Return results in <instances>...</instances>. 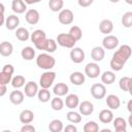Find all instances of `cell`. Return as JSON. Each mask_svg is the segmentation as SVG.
<instances>
[{
	"label": "cell",
	"instance_id": "obj_1",
	"mask_svg": "<svg viewBox=\"0 0 132 132\" xmlns=\"http://www.w3.org/2000/svg\"><path fill=\"white\" fill-rule=\"evenodd\" d=\"M36 65L43 70H51L56 65V60L48 53H42L36 58Z\"/></svg>",
	"mask_w": 132,
	"mask_h": 132
},
{
	"label": "cell",
	"instance_id": "obj_2",
	"mask_svg": "<svg viewBox=\"0 0 132 132\" xmlns=\"http://www.w3.org/2000/svg\"><path fill=\"white\" fill-rule=\"evenodd\" d=\"M130 57H131V47L128 44H123L119 47L118 51H116V53L112 55L111 59H113V60L120 62L121 64L125 65Z\"/></svg>",
	"mask_w": 132,
	"mask_h": 132
},
{
	"label": "cell",
	"instance_id": "obj_3",
	"mask_svg": "<svg viewBox=\"0 0 132 132\" xmlns=\"http://www.w3.org/2000/svg\"><path fill=\"white\" fill-rule=\"evenodd\" d=\"M35 47L37 50H40V51H45L46 53L48 54H52V53H55L56 50H57V42L55 39L53 38H45L41 41H39L38 43L34 44Z\"/></svg>",
	"mask_w": 132,
	"mask_h": 132
},
{
	"label": "cell",
	"instance_id": "obj_4",
	"mask_svg": "<svg viewBox=\"0 0 132 132\" xmlns=\"http://www.w3.org/2000/svg\"><path fill=\"white\" fill-rule=\"evenodd\" d=\"M56 42H57V44H59V45L62 46V47L72 48V47L75 45L76 40H75L69 33H60V34L57 36Z\"/></svg>",
	"mask_w": 132,
	"mask_h": 132
},
{
	"label": "cell",
	"instance_id": "obj_5",
	"mask_svg": "<svg viewBox=\"0 0 132 132\" xmlns=\"http://www.w3.org/2000/svg\"><path fill=\"white\" fill-rule=\"evenodd\" d=\"M55 78H56V72L46 70L45 72H43L41 74V76L39 78V86L43 89H50V87H52Z\"/></svg>",
	"mask_w": 132,
	"mask_h": 132
},
{
	"label": "cell",
	"instance_id": "obj_6",
	"mask_svg": "<svg viewBox=\"0 0 132 132\" xmlns=\"http://www.w3.org/2000/svg\"><path fill=\"white\" fill-rule=\"evenodd\" d=\"M58 20L62 25H70L74 20V14L70 9H61L58 14Z\"/></svg>",
	"mask_w": 132,
	"mask_h": 132
},
{
	"label": "cell",
	"instance_id": "obj_7",
	"mask_svg": "<svg viewBox=\"0 0 132 132\" xmlns=\"http://www.w3.org/2000/svg\"><path fill=\"white\" fill-rule=\"evenodd\" d=\"M90 91H91V95L97 100L103 99L106 96V88L103 84H94L91 87Z\"/></svg>",
	"mask_w": 132,
	"mask_h": 132
},
{
	"label": "cell",
	"instance_id": "obj_8",
	"mask_svg": "<svg viewBox=\"0 0 132 132\" xmlns=\"http://www.w3.org/2000/svg\"><path fill=\"white\" fill-rule=\"evenodd\" d=\"M100 67L97 63H88L85 66V75L90 78H97L100 74Z\"/></svg>",
	"mask_w": 132,
	"mask_h": 132
},
{
	"label": "cell",
	"instance_id": "obj_9",
	"mask_svg": "<svg viewBox=\"0 0 132 132\" xmlns=\"http://www.w3.org/2000/svg\"><path fill=\"white\" fill-rule=\"evenodd\" d=\"M119 45V38L114 35H106L102 40V47L104 50H114Z\"/></svg>",
	"mask_w": 132,
	"mask_h": 132
},
{
	"label": "cell",
	"instance_id": "obj_10",
	"mask_svg": "<svg viewBox=\"0 0 132 132\" xmlns=\"http://www.w3.org/2000/svg\"><path fill=\"white\" fill-rule=\"evenodd\" d=\"M85 52L80 48V47H75L73 46L70 51V59L73 63L75 64H79L81 62H84L85 60Z\"/></svg>",
	"mask_w": 132,
	"mask_h": 132
},
{
	"label": "cell",
	"instance_id": "obj_11",
	"mask_svg": "<svg viewBox=\"0 0 132 132\" xmlns=\"http://www.w3.org/2000/svg\"><path fill=\"white\" fill-rule=\"evenodd\" d=\"M25 20L29 25H36L40 20V14L36 9H28L25 13Z\"/></svg>",
	"mask_w": 132,
	"mask_h": 132
},
{
	"label": "cell",
	"instance_id": "obj_12",
	"mask_svg": "<svg viewBox=\"0 0 132 132\" xmlns=\"http://www.w3.org/2000/svg\"><path fill=\"white\" fill-rule=\"evenodd\" d=\"M105 103L107 105V107L111 110H114V109H118L121 105V100L120 98L114 95V94H110V95H107L106 99H105Z\"/></svg>",
	"mask_w": 132,
	"mask_h": 132
},
{
	"label": "cell",
	"instance_id": "obj_13",
	"mask_svg": "<svg viewBox=\"0 0 132 132\" xmlns=\"http://www.w3.org/2000/svg\"><path fill=\"white\" fill-rule=\"evenodd\" d=\"M24 98H25V94L22 91H19L18 89H15L9 94V101L14 105L22 104L24 101Z\"/></svg>",
	"mask_w": 132,
	"mask_h": 132
},
{
	"label": "cell",
	"instance_id": "obj_14",
	"mask_svg": "<svg viewBox=\"0 0 132 132\" xmlns=\"http://www.w3.org/2000/svg\"><path fill=\"white\" fill-rule=\"evenodd\" d=\"M20 25V19L16 14H10L5 19V27L7 30H15Z\"/></svg>",
	"mask_w": 132,
	"mask_h": 132
},
{
	"label": "cell",
	"instance_id": "obj_15",
	"mask_svg": "<svg viewBox=\"0 0 132 132\" xmlns=\"http://www.w3.org/2000/svg\"><path fill=\"white\" fill-rule=\"evenodd\" d=\"M77 107L79 109V113L82 116H90L94 111V105L90 101H82L78 104Z\"/></svg>",
	"mask_w": 132,
	"mask_h": 132
},
{
	"label": "cell",
	"instance_id": "obj_16",
	"mask_svg": "<svg viewBox=\"0 0 132 132\" xmlns=\"http://www.w3.org/2000/svg\"><path fill=\"white\" fill-rule=\"evenodd\" d=\"M69 80L72 85L74 86H81L85 84V80H86V77H85V74H82L81 72L79 71H74L70 74L69 76Z\"/></svg>",
	"mask_w": 132,
	"mask_h": 132
},
{
	"label": "cell",
	"instance_id": "obj_17",
	"mask_svg": "<svg viewBox=\"0 0 132 132\" xmlns=\"http://www.w3.org/2000/svg\"><path fill=\"white\" fill-rule=\"evenodd\" d=\"M37 92H38V86L36 82L31 80L25 85V96L29 98H33L34 96L37 95Z\"/></svg>",
	"mask_w": 132,
	"mask_h": 132
},
{
	"label": "cell",
	"instance_id": "obj_18",
	"mask_svg": "<svg viewBox=\"0 0 132 132\" xmlns=\"http://www.w3.org/2000/svg\"><path fill=\"white\" fill-rule=\"evenodd\" d=\"M64 104L66 105V107H68L70 109H74L79 104V98L76 94H69V95L66 96Z\"/></svg>",
	"mask_w": 132,
	"mask_h": 132
},
{
	"label": "cell",
	"instance_id": "obj_19",
	"mask_svg": "<svg viewBox=\"0 0 132 132\" xmlns=\"http://www.w3.org/2000/svg\"><path fill=\"white\" fill-rule=\"evenodd\" d=\"M99 30H100L101 33H103L105 35H108L113 30V23L108 19L102 20L99 24Z\"/></svg>",
	"mask_w": 132,
	"mask_h": 132
},
{
	"label": "cell",
	"instance_id": "obj_20",
	"mask_svg": "<svg viewBox=\"0 0 132 132\" xmlns=\"http://www.w3.org/2000/svg\"><path fill=\"white\" fill-rule=\"evenodd\" d=\"M11 9L16 14L24 13L27 10V4L24 2V0H12V2H11Z\"/></svg>",
	"mask_w": 132,
	"mask_h": 132
},
{
	"label": "cell",
	"instance_id": "obj_21",
	"mask_svg": "<svg viewBox=\"0 0 132 132\" xmlns=\"http://www.w3.org/2000/svg\"><path fill=\"white\" fill-rule=\"evenodd\" d=\"M105 51L102 46H95L91 51V57L95 62H100L104 59Z\"/></svg>",
	"mask_w": 132,
	"mask_h": 132
},
{
	"label": "cell",
	"instance_id": "obj_22",
	"mask_svg": "<svg viewBox=\"0 0 132 132\" xmlns=\"http://www.w3.org/2000/svg\"><path fill=\"white\" fill-rule=\"evenodd\" d=\"M19 119L22 124H30L34 120V112L30 109H24L21 111Z\"/></svg>",
	"mask_w": 132,
	"mask_h": 132
},
{
	"label": "cell",
	"instance_id": "obj_23",
	"mask_svg": "<svg viewBox=\"0 0 132 132\" xmlns=\"http://www.w3.org/2000/svg\"><path fill=\"white\" fill-rule=\"evenodd\" d=\"M53 92L56 96H59V97H62V96H65L68 94L69 92V87L64 84V82H58L57 85H55L54 89H53Z\"/></svg>",
	"mask_w": 132,
	"mask_h": 132
},
{
	"label": "cell",
	"instance_id": "obj_24",
	"mask_svg": "<svg viewBox=\"0 0 132 132\" xmlns=\"http://www.w3.org/2000/svg\"><path fill=\"white\" fill-rule=\"evenodd\" d=\"M113 120V113L111 109H102L99 112V121L103 124H109Z\"/></svg>",
	"mask_w": 132,
	"mask_h": 132
},
{
	"label": "cell",
	"instance_id": "obj_25",
	"mask_svg": "<svg viewBox=\"0 0 132 132\" xmlns=\"http://www.w3.org/2000/svg\"><path fill=\"white\" fill-rule=\"evenodd\" d=\"M13 53V46L9 41H2L0 43V55L3 57H9Z\"/></svg>",
	"mask_w": 132,
	"mask_h": 132
},
{
	"label": "cell",
	"instance_id": "obj_26",
	"mask_svg": "<svg viewBox=\"0 0 132 132\" xmlns=\"http://www.w3.org/2000/svg\"><path fill=\"white\" fill-rule=\"evenodd\" d=\"M113 122V128L117 132H126L127 130V122L125 121V119L118 117L116 119L112 120Z\"/></svg>",
	"mask_w": 132,
	"mask_h": 132
},
{
	"label": "cell",
	"instance_id": "obj_27",
	"mask_svg": "<svg viewBox=\"0 0 132 132\" xmlns=\"http://www.w3.org/2000/svg\"><path fill=\"white\" fill-rule=\"evenodd\" d=\"M45 38H46V34H45V32H44L43 30H41V29H37V30L33 31V33L30 34V39H31V41H32L34 44L38 43L39 41H41V40H43V39H45Z\"/></svg>",
	"mask_w": 132,
	"mask_h": 132
},
{
	"label": "cell",
	"instance_id": "obj_28",
	"mask_svg": "<svg viewBox=\"0 0 132 132\" xmlns=\"http://www.w3.org/2000/svg\"><path fill=\"white\" fill-rule=\"evenodd\" d=\"M131 86H132V78L129 76H123L119 81V87L124 92H131Z\"/></svg>",
	"mask_w": 132,
	"mask_h": 132
},
{
	"label": "cell",
	"instance_id": "obj_29",
	"mask_svg": "<svg viewBox=\"0 0 132 132\" xmlns=\"http://www.w3.org/2000/svg\"><path fill=\"white\" fill-rule=\"evenodd\" d=\"M21 56L24 60L31 61L35 58V50L32 46H25L21 52Z\"/></svg>",
	"mask_w": 132,
	"mask_h": 132
},
{
	"label": "cell",
	"instance_id": "obj_30",
	"mask_svg": "<svg viewBox=\"0 0 132 132\" xmlns=\"http://www.w3.org/2000/svg\"><path fill=\"white\" fill-rule=\"evenodd\" d=\"M116 80V74L112 71H104L103 74H101V81L103 85H111Z\"/></svg>",
	"mask_w": 132,
	"mask_h": 132
},
{
	"label": "cell",
	"instance_id": "obj_31",
	"mask_svg": "<svg viewBox=\"0 0 132 132\" xmlns=\"http://www.w3.org/2000/svg\"><path fill=\"white\" fill-rule=\"evenodd\" d=\"M15 37L20 40V41H27L30 38V33L29 31L24 28V27H20L16 29L15 31Z\"/></svg>",
	"mask_w": 132,
	"mask_h": 132
},
{
	"label": "cell",
	"instance_id": "obj_32",
	"mask_svg": "<svg viewBox=\"0 0 132 132\" xmlns=\"http://www.w3.org/2000/svg\"><path fill=\"white\" fill-rule=\"evenodd\" d=\"M37 97H38V100L42 103H46L50 101L51 99V92L48 91V89H43L41 88L40 90H38L37 92Z\"/></svg>",
	"mask_w": 132,
	"mask_h": 132
},
{
	"label": "cell",
	"instance_id": "obj_33",
	"mask_svg": "<svg viewBox=\"0 0 132 132\" xmlns=\"http://www.w3.org/2000/svg\"><path fill=\"white\" fill-rule=\"evenodd\" d=\"M66 118L72 124H78V123L81 122V116H80V113L79 112H76L74 110L68 111L67 114H66Z\"/></svg>",
	"mask_w": 132,
	"mask_h": 132
},
{
	"label": "cell",
	"instance_id": "obj_34",
	"mask_svg": "<svg viewBox=\"0 0 132 132\" xmlns=\"http://www.w3.org/2000/svg\"><path fill=\"white\" fill-rule=\"evenodd\" d=\"M63 123L62 121L56 119V120H53L50 124H48V130L51 132H61L63 130Z\"/></svg>",
	"mask_w": 132,
	"mask_h": 132
},
{
	"label": "cell",
	"instance_id": "obj_35",
	"mask_svg": "<svg viewBox=\"0 0 132 132\" xmlns=\"http://www.w3.org/2000/svg\"><path fill=\"white\" fill-rule=\"evenodd\" d=\"M64 6V1L63 0H50L48 1V7L52 11L58 12L60 11Z\"/></svg>",
	"mask_w": 132,
	"mask_h": 132
},
{
	"label": "cell",
	"instance_id": "obj_36",
	"mask_svg": "<svg viewBox=\"0 0 132 132\" xmlns=\"http://www.w3.org/2000/svg\"><path fill=\"white\" fill-rule=\"evenodd\" d=\"M51 107L56 110V111H59V110H62L63 107H64V101L59 97V96H56L55 98L52 99L51 101Z\"/></svg>",
	"mask_w": 132,
	"mask_h": 132
},
{
	"label": "cell",
	"instance_id": "obj_37",
	"mask_svg": "<svg viewBox=\"0 0 132 132\" xmlns=\"http://www.w3.org/2000/svg\"><path fill=\"white\" fill-rule=\"evenodd\" d=\"M10 82L14 89H20L25 86V77L23 75H15L11 78Z\"/></svg>",
	"mask_w": 132,
	"mask_h": 132
},
{
	"label": "cell",
	"instance_id": "obj_38",
	"mask_svg": "<svg viewBox=\"0 0 132 132\" xmlns=\"http://www.w3.org/2000/svg\"><path fill=\"white\" fill-rule=\"evenodd\" d=\"M76 41H78V40H80L81 39V37H82V31H81V29H80V27H78V26H72L71 28H70V30H69V32H68Z\"/></svg>",
	"mask_w": 132,
	"mask_h": 132
},
{
	"label": "cell",
	"instance_id": "obj_39",
	"mask_svg": "<svg viewBox=\"0 0 132 132\" xmlns=\"http://www.w3.org/2000/svg\"><path fill=\"white\" fill-rule=\"evenodd\" d=\"M122 25L125 28H131L132 27V12L131 11H127L122 15Z\"/></svg>",
	"mask_w": 132,
	"mask_h": 132
},
{
	"label": "cell",
	"instance_id": "obj_40",
	"mask_svg": "<svg viewBox=\"0 0 132 132\" xmlns=\"http://www.w3.org/2000/svg\"><path fill=\"white\" fill-rule=\"evenodd\" d=\"M84 131L85 132H98L99 131V126L95 121H89L85 124Z\"/></svg>",
	"mask_w": 132,
	"mask_h": 132
},
{
	"label": "cell",
	"instance_id": "obj_41",
	"mask_svg": "<svg viewBox=\"0 0 132 132\" xmlns=\"http://www.w3.org/2000/svg\"><path fill=\"white\" fill-rule=\"evenodd\" d=\"M11 78H12V74H8V73H5L3 71L0 72V84L7 85L11 81Z\"/></svg>",
	"mask_w": 132,
	"mask_h": 132
},
{
	"label": "cell",
	"instance_id": "obj_42",
	"mask_svg": "<svg viewBox=\"0 0 132 132\" xmlns=\"http://www.w3.org/2000/svg\"><path fill=\"white\" fill-rule=\"evenodd\" d=\"M109 66H110V68H111L113 71H120V70H122V69L124 68V65H123V64H121L120 62H118V61H116V60H113V59L110 60Z\"/></svg>",
	"mask_w": 132,
	"mask_h": 132
},
{
	"label": "cell",
	"instance_id": "obj_43",
	"mask_svg": "<svg viewBox=\"0 0 132 132\" xmlns=\"http://www.w3.org/2000/svg\"><path fill=\"white\" fill-rule=\"evenodd\" d=\"M21 132H35V127L31 124H24V126L21 128Z\"/></svg>",
	"mask_w": 132,
	"mask_h": 132
},
{
	"label": "cell",
	"instance_id": "obj_44",
	"mask_svg": "<svg viewBox=\"0 0 132 132\" xmlns=\"http://www.w3.org/2000/svg\"><path fill=\"white\" fill-rule=\"evenodd\" d=\"M2 71L5 72V73H8V74H13L14 72V68L11 64H5L2 68Z\"/></svg>",
	"mask_w": 132,
	"mask_h": 132
},
{
	"label": "cell",
	"instance_id": "obj_45",
	"mask_svg": "<svg viewBox=\"0 0 132 132\" xmlns=\"http://www.w3.org/2000/svg\"><path fill=\"white\" fill-rule=\"evenodd\" d=\"M93 2L94 0H77V3L80 7H89L93 4Z\"/></svg>",
	"mask_w": 132,
	"mask_h": 132
},
{
	"label": "cell",
	"instance_id": "obj_46",
	"mask_svg": "<svg viewBox=\"0 0 132 132\" xmlns=\"http://www.w3.org/2000/svg\"><path fill=\"white\" fill-rule=\"evenodd\" d=\"M63 130L65 131V132H76L77 131V128L74 126V125H67L65 128H63Z\"/></svg>",
	"mask_w": 132,
	"mask_h": 132
},
{
	"label": "cell",
	"instance_id": "obj_47",
	"mask_svg": "<svg viewBox=\"0 0 132 132\" xmlns=\"http://www.w3.org/2000/svg\"><path fill=\"white\" fill-rule=\"evenodd\" d=\"M7 92V87L6 85H3V84H0V97H3Z\"/></svg>",
	"mask_w": 132,
	"mask_h": 132
},
{
	"label": "cell",
	"instance_id": "obj_48",
	"mask_svg": "<svg viewBox=\"0 0 132 132\" xmlns=\"http://www.w3.org/2000/svg\"><path fill=\"white\" fill-rule=\"evenodd\" d=\"M41 0H24V2L26 3V4H35V3H38V2H40Z\"/></svg>",
	"mask_w": 132,
	"mask_h": 132
},
{
	"label": "cell",
	"instance_id": "obj_49",
	"mask_svg": "<svg viewBox=\"0 0 132 132\" xmlns=\"http://www.w3.org/2000/svg\"><path fill=\"white\" fill-rule=\"evenodd\" d=\"M5 24V16L4 13H0V27Z\"/></svg>",
	"mask_w": 132,
	"mask_h": 132
},
{
	"label": "cell",
	"instance_id": "obj_50",
	"mask_svg": "<svg viewBox=\"0 0 132 132\" xmlns=\"http://www.w3.org/2000/svg\"><path fill=\"white\" fill-rule=\"evenodd\" d=\"M127 109H128V111H129V112H131V111H132V100H129V101H128Z\"/></svg>",
	"mask_w": 132,
	"mask_h": 132
},
{
	"label": "cell",
	"instance_id": "obj_51",
	"mask_svg": "<svg viewBox=\"0 0 132 132\" xmlns=\"http://www.w3.org/2000/svg\"><path fill=\"white\" fill-rule=\"evenodd\" d=\"M4 11H5V6L4 4L0 3V13H4Z\"/></svg>",
	"mask_w": 132,
	"mask_h": 132
},
{
	"label": "cell",
	"instance_id": "obj_52",
	"mask_svg": "<svg viewBox=\"0 0 132 132\" xmlns=\"http://www.w3.org/2000/svg\"><path fill=\"white\" fill-rule=\"evenodd\" d=\"M128 124L130 125V127L132 128V122H131V114L129 116V120H128Z\"/></svg>",
	"mask_w": 132,
	"mask_h": 132
},
{
	"label": "cell",
	"instance_id": "obj_53",
	"mask_svg": "<svg viewBox=\"0 0 132 132\" xmlns=\"http://www.w3.org/2000/svg\"><path fill=\"white\" fill-rule=\"evenodd\" d=\"M125 1H126V3H127V4H129V5H131V4H132V0H125Z\"/></svg>",
	"mask_w": 132,
	"mask_h": 132
},
{
	"label": "cell",
	"instance_id": "obj_54",
	"mask_svg": "<svg viewBox=\"0 0 132 132\" xmlns=\"http://www.w3.org/2000/svg\"><path fill=\"white\" fill-rule=\"evenodd\" d=\"M109 1H110L111 3H118V2L120 1V0H109Z\"/></svg>",
	"mask_w": 132,
	"mask_h": 132
},
{
	"label": "cell",
	"instance_id": "obj_55",
	"mask_svg": "<svg viewBox=\"0 0 132 132\" xmlns=\"http://www.w3.org/2000/svg\"><path fill=\"white\" fill-rule=\"evenodd\" d=\"M101 131H102V132H106V131H107V132H110V130H109V129H102Z\"/></svg>",
	"mask_w": 132,
	"mask_h": 132
}]
</instances>
